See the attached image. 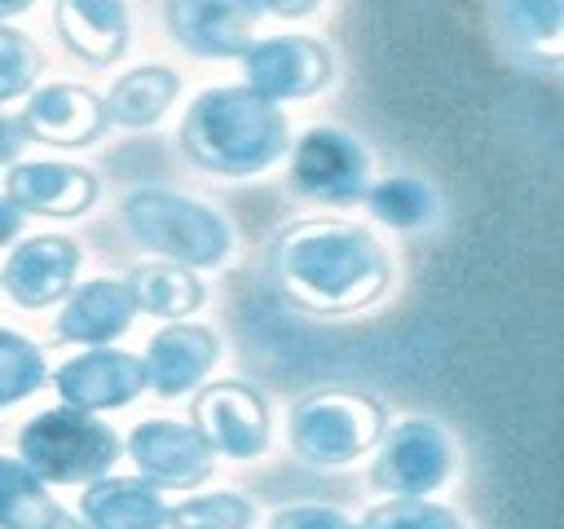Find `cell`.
<instances>
[{"mask_svg":"<svg viewBox=\"0 0 564 529\" xmlns=\"http://www.w3.org/2000/svg\"><path fill=\"white\" fill-rule=\"evenodd\" d=\"M0 529H88V525L75 520L31 467L0 454Z\"/></svg>","mask_w":564,"mask_h":529,"instance_id":"obj_21","label":"cell"},{"mask_svg":"<svg viewBox=\"0 0 564 529\" xmlns=\"http://www.w3.org/2000/svg\"><path fill=\"white\" fill-rule=\"evenodd\" d=\"M123 287L132 291L137 313H150V317H163V322H181L185 313H194L207 300L194 269H181V264H167V260L132 264Z\"/></svg>","mask_w":564,"mask_h":529,"instance_id":"obj_23","label":"cell"},{"mask_svg":"<svg viewBox=\"0 0 564 529\" xmlns=\"http://www.w3.org/2000/svg\"><path fill=\"white\" fill-rule=\"evenodd\" d=\"M216 361H220V335L212 326L167 322L145 344V357H141L145 388H154L159 397H181V392L198 388Z\"/></svg>","mask_w":564,"mask_h":529,"instance_id":"obj_16","label":"cell"},{"mask_svg":"<svg viewBox=\"0 0 564 529\" xmlns=\"http://www.w3.org/2000/svg\"><path fill=\"white\" fill-rule=\"evenodd\" d=\"M48 384V361L35 339L13 326H0V410L35 397Z\"/></svg>","mask_w":564,"mask_h":529,"instance_id":"obj_25","label":"cell"},{"mask_svg":"<svg viewBox=\"0 0 564 529\" xmlns=\"http://www.w3.org/2000/svg\"><path fill=\"white\" fill-rule=\"evenodd\" d=\"M132 317H137V304H132V291L123 287V278H88L66 291L53 331H57V339L106 348L110 339H119L132 326Z\"/></svg>","mask_w":564,"mask_h":529,"instance_id":"obj_17","label":"cell"},{"mask_svg":"<svg viewBox=\"0 0 564 529\" xmlns=\"http://www.w3.org/2000/svg\"><path fill=\"white\" fill-rule=\"evenodd\" d=\"M251 525H256V503L234 489L194 494L167 507V529H251Z\"/></svg>","mask_w":564,"mask_h":529,"instance_id":"obj_26","label":"cell"},{"mask_svg":"<svg viewBox=\"0 0 564 529\" xmlns=\"http://www.w3.org/2000/svg\"><path fill=\"white\" fill-rule=\"evenodd\" d=\"M18 234H22V212L0 194V247L18 242Z\"/></svg>","mask_w":564,"mask_h":529,"instance_id":"obj_31","label":"cell"},{"mask_svg":"<svg viewBox=\"0 0 564 529\" xmlns=\"http://www.w3.org/2000/svg\"><path fill=\"white\" fill-rule=\"evenodd\" d=\"M383 406L352 388H317L304 392L286 414L291 450L313 467H344L361 458L383 436Z\"/></svg>","mask_w":564,"mask_h":529,"instance_id":"obj_5","label":"cell"},{"mask_svg":"<svg viewBox=\"0 0 564 529\" xmlns=\"http://www.w3.org/2000/svg\"><path fill=\"white\" fill-rule=\"evenodd\" d=\"M119 216L145 251H154L181 269H189V264L216 269L234 251V229L212 203H198V198L163 190V185H132L119 203Z\"/></svg>","mask_w":564,"mask_h":529,"instance_id":"obj_3","label":"cell"},{"mask_svg":"<svg viewBox=\"0 0 564 529\" xmlns=\"http://www.w3.org/2000/svg\"><path fill=\"white\" fill-rule=\"evenodd\" d=\"M454 463H458V445L449 428L427 414H410L379 436L370 485L388 498H432L454 476Z\"/></svg>","mask_w":564,"mask_h":529,"instance_id":"obj_6","label":"cell"},{"mask_svg":"<svg viewBox=\"0 0 564 529\" xmlns=\"http://www.w3.org/2000/svg\"><path fill=\"white\" fill-rule=\"evenodd\" d=\"M26 4H0V13H22Z\"/></svg>","mask_w":564,"mask_h":529,"instance_id":"obj_32","label":"cell"},{"mask_svg":"<svg viewBox=\"0 0 564 529\" xmlns=\"http://www.w3.org/2000/svg\"><path fill=\"white\" fill-rule=\"evenodd\" d=\"M22 145H26V137H22L18 119L0 110V163H9V168H13V159L22 154Z\"/></svg>","mask_w":564,"mask_h":529,"instance_id":"obj_30","label":"cell"},{"mask_svg":"<svg viewBox=\"0 0 564 529\" xmlns=\"http://www.w3.org/2000/svg\"><path fill=\"white\" fill-rule=\"evenodd\" d=\"M189 428L207 441L212 454L260 458L273 436V419L264 397L242 379H216L189 406Z\"/></svg>","mask_w":564,"mask_h":529,"instance_id":"obj_9","label":"cell"},{"mask_svg":"<svg viewBox=\"0 0 564 529\" xmlns=\"http://www.w3.org/2000/svg\"><path fill=\"white\" fill-rule=\"evenodd\" d=\"M291 185L313 203H361L370 190V154L352 132L335 123H313L291 141Z\"/></svg>","mask_w":564,"mask_h":529,"instance_id":"obj_7","label":"cell"},{"mask_svg":"<svg viewBox=\"0 0 564 529\" xmlns=\"http://www.w3.org/2000/svg\"><path fill=\"white\" fill-rule=\"evenodd\" d=\"M238 66L247 79L242 88L273 106L317 97L335 79V57L313 35H260L238 53Z\"/></svg>","mask_w":564,"mask_h":529,"instance_id":"obj_8","label":"cell"},{"mask_svg":"<svg viewBox=\"0 0 564 529\" xmlns=\"http://www.w3.org/2000/svg\"><path fill=\"white\" fill-rule=\"evenodd\" d=\"M48 379H53L62 406L97 414V410H119L132 397H141L145 366H141L137 353H123V348L106 344V348H84V353L66 357Z\"/></svg>","mask_w":564,"mask_h":529,"instance_id":"obj_12","label":"cell"},{"mask_svg":"<svg viewBox=\"0 0 564 529\" xmlns=\"http://www.w3.org/2000/svg\"><path fill=\"white\" fill-rule=\"evenodd\" d=\"M494 18V35L498 44L533 66V71H555L564 62V4L560 0H542V4H494L489 9Z\"/></svg>","mask_w":564,"mask_h":529,"instance_id":"obj_18","label":"cell"},{"mask_svg":"<svg viewBox=\"0 0 564 529\" xmlns=\"http://www.w3.org/2000/svg\"><path fill=\"white\" fill-rule=\"evenodd\" d=\"M18 454V463L31 467L44 485H93L119 463L123 436L88 410L48 406L22 423Z\"/></svg>","mask_w":564,"mask_h":529,"instance_id":"obj_4","label":"cell"},{"mask_svg":"<svg viewBox=\"0 0 564 529\" xmlns=\"http://www.w3.org/2000/svg\"><path fill=\"white\" fill-rule=\"evenodd\" d=\"M13 119H18V128H22L26 141L57 145V150H84V145L101 141L106 128H110L106 101L93 88L66 84V79H53V84L31 88V97L22 101V110Z\"/></svg>","mask_w":564,"mask_h":529,"instance_id":"obj_10","label":"cell"},{"mask_svg":"<svg viewBox=\"0 0 564 529\" xmlns=\"http://www.w3.org/2000/svg\"><path fill=\"white\" fill-rule=\"evenodd\" d=\"M79 516L88 529H167V503L141 476H101L84 485Z\"/></svg>","mask_w":564,"mask_h":529,"instance_id":"obj_20","label":"cell"},{"mask_svg":"<svg viewBox=\"0 0 564 529\" xmlns=\"http://www.w3.org/2000/svg\"><path fill=\"white\" fill-rule=\"evenodd\" d=\"M357 529H467V520L432 498H383L366 507Z\"/></svg>","mask_w":564,"mask_h":529,"instance_id":"obj_27","label":"cell"},{"mask_svg":"<svg viewBox=\"0 0 564 529\" xmlns=\"http://www.w3.org/2000/svg\"><path fill=\"white\" fill-rule=\"evenodd\" d=\"M101 194L97 172H88L84 163H13L4 172V198L26 216H48V220H70L84 216Z\"/></svg>","mask_w":564,"mask_h":529,"instance_id":"obj_14","label":"cell"},{"mask_svg":"<svg viewBox=\"0 0 564 529\" xmlns=\"http://www.w3.org/2000/svg\"><path fill=\"white\" fill-rule=\"evenodd\" d=\"M79 242L66 234H35L13 242L4 269H0V287L13 304L22 309H44L53 300H66V291L75 287L79 273Z\"/></svg>","mask_w":564,"mask_h":529,"instance_id":"obj_13","label":"cell"},{"mask_svg":"<svg viewBox=\"0 0 564 529\" xmlns=\"http://www.w3.org/2000/svg\"><path fill=\"white\" fill-rule=\"evenodd\" d=\"M361 203L370 207L375 220H383L392 229H423L436 220V194L419 176H383L366 190Z\"/></svg>","mask_w":564,"mask_h":529,"instance_id":"obj_24","label":"cell"},{"mask_svg":"<svg viewBox=\"0 0 564 529\" xmlns=\"http://www.w3.org/2000/svg\"><path fill=\"white\" fill-rule=\"evenodd\" d=\"M264 4L251 0H181L167 4V31L176 35V44H185L194 57H238L256 35Z\"/></svg>","mask_w":564,"mask_h":529,"instance_id":"obj_15","label":"cell"},{"mask_svg":"<svg viewBox=\"0 0 564 529\" xmlns=\"http://www.w3.org/2000/svg\"><path fill=\"white\" fill-rule=\"evenodd\" d=\"M40 71H44L40 44L26 31L0 22V106L13 101V97H22V93H31L35 79H40Z\"/></svg>","mask_w":564,"mask_h":529,"instance_id":"obj_28","label":"cell"},{"mask_svg":"<svg viewBox=\"0 0 564 529\" xmlns=\"http://www.w3.org/2000/svg\"><path fill=\"white\" fill-rule=\"evenodd\" d=\"M176 93H181V75L172 66L150 62V66H137V71L119 75L101 101H106V119L110 123H119V128H150V123H159L167 115Z\"/></svg>","mask_w":564,"mask_h":529,"instance_id":"obj_22","label":"cell"},{"mask_svg":"<svg viewBox=\"0 0 564 529\" xmlns=\"http://www.w3.org/2000/svg\"><path fill=\"white\" fill-rule=\"evenodd\" d=\"M141 481L154 489H194L216 472V454L207 441L176 419H141L123 441Z\"/></svg>","mask_w":564,"mask_h":529,"instance_id":"obj_11","label":"cell"},{"mask_svg":"<svg viewBox=\"0 0 564 529\" xmlns=\"http://www.w3.org/2000/svg\"><path fill=\"white\" fill-rule=\"evenodd\" d=\"M53 26L88 66H110L128 48V9L115 0H62L53 4Z\"/></svg>","mask_w":564,"mask_h":529,"instance_id":"obj_19","label":"cell"},{"mask_svg":"<svg viewBox=\"0 0 564 529\" xmlns=\"http://www.w3.org/2000/svg\"><path fill=\"white\" fill-rule=\"evenodd\" d=\"M181 150L212 176H260L291 150V119L242 84H212L181 119Z\"/></svg>","mask_w":564,"mask_h":529,"instance_id":"obj_2","label":"cell"},{"mask_svg":"<svg viewBox=\"0 0 564 529\" xmlns=\"http://www.w3.org/2000/svg\"><path fill=\"white\" fill-rule=\"evenodd\" d=\"M269 529H357L339 507L326 503H291L269 516Z\"/></svg>","mask_w":564,"mask_h":529,"instance_id":"obj_29","label":"cell"},{"mask_svg":"<svg viewBox=\"0 0 564 529\" xmlns=\"http://www.w3.org/2000/svg\"><path fill=\"white\" fill-rule=\"evenodd\" d=\"M392 251L352 220L313 216L291 220L269 242V278L282 291L286 304L317 313V317H344L357 309H370L392 287Z\"/></svg>","mask_w":564,"mask_h":529,"instance_id":"obj_1","label":"cell"}]
</instances>
